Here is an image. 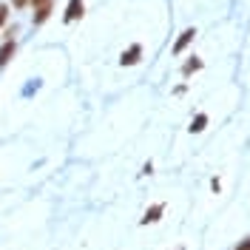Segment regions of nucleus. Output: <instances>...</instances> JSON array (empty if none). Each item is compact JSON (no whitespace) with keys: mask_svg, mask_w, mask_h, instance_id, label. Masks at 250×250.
<instances>
[{"mask_svg":"<svg viewBox=\"0 0 250 250\" xmlns=\"http://www.w3.org/2000/svg\"><path fill=\"white\" fill-rule=\"evenodd\" d=\"M12 54H15V40H9L6 46L0 48V65H6V62L12 60Z\"/></svg>","mask_w":250,"mask_h":250,"instance_id":"nucleus-4","label":"nucleus"},{"mask_svg":"<svg viewBox=\"0 0 250 250\" xmlns=\"http://www.w3.org/2000/svg\"><path fill=\"white\" fill-rule=\"evenodd\" d=\"M193 34H196V31H193V29L182 31V37H179V40H176V46H173V54H182V51H185V48H188V43L193 40Z\"/></svg>","mask_w":250,"mask_h":250,"instance_id":"nucleus-3","label":"nucleus"},{"mask_svg":"<svg viewBox=\"0 0 250 250\" xmlns=\"http://www.w3.org/2000/svg\"><path fill=\"white\" fill-rule=\"evenodd\" d=\"M159 216H162V205H156V208H151L145 216H142V222L148 225V222H159Z\"/></svg>","mask_w":250,"mask_h":250,"instance_id":"nucleus-6","label":"nucleus"},{"mask_svg":"<svg viewBox=\"0 0 250 250\" xmlns=\"http://www.w3.org/2000/svg\"><path fill=\"white\" fill-rule=\"evenodd\" d=\"M77 17H83V0H71L68 9H65V20L71 23V20H77Z\"/></svg>","mask_w":250,"mask_h":250,"instance_id":"nucleus-2","label":"nucleus"},{"mask_svg":"<svg viewBox=\"0 0 250 250\" xmlns=\"http://www.w3.org/2000/svg\"><path fill=\"white\" fill-rule=\"evenodd\" d=\"M6 17H9V9H6V6H0V26L6 23Z\"/></svg>","mask_w":250,"mask_h":250,"instance_id":"nucleus-10","label":"nucleus"},{"mask_svg":"<svg viewBox=\"0 0 250 250\" xmlns=\"http://www.w3.org/2000/svg\"><path fill=\"white\" fill-rule=\"evenodd\" d=\"M202 68V60H188L185 68H182V74H190V71H199Z\"/></svg>","mask_w":250,"mask_h":250,"instance_id":"nucleus-7","label":"nucleus"},{"mask_svg":"<svg viewBox=\"0 0 250 250\" xmlns=\"http://www.w3.org/2000/svg\"><path fill=\"white\" fill-rule=\"evenodd\" d=\"M34 9H43V6H51V0H31Z\"/></svg>","mask_w":250,"mask_h":250,"instance_id":"nucleus-9","label":"nucleus"},{"mask_svg":"<svg viewBox=\"0 0 250 250\" xmlns=\"http://www.w3.org/2000/svg\"><path fill=\"white\" fill-rule=\"evenodd\" d=\"M140 54H142V48H140V46H131L128 51H123L120 62H123V65H137V62H140Z\"/></svg>","mask_w":250,"mask_h":250,"instance_id":"nucleus-1","label":"nucleus"},{"mask_svg":"<svg viewBox=\"0 0 250 250\" xmlns=\"http://www.w3.org/2000/svg\"><path fill=\"white\" fill-rule=\"evenodd\" d=\"M236 250H250V236L245 239V242H239V245H236Z\"/></svg>","mask_w":250,"mask_h":250,"instance_id":"nucleus-11","label":"nucleus"},{"mask_svg":"<svg viewBox=\"0 0 250 250\" xmlns=\"http://www.w3.org/2000/svg\"><path fill=\"white\" fill-rule=\"evenodd\" d=\"M37 15H34V26H40V23H46L48 15H51V6H43V9H34Z\"/></svg>","mask_w":250,"mask_h":250,"instance_id":"nucleus-5","label":"nucleus"},{"mask_svg":"<svg viewBox=\"0 0 250 250\" xmlns=\"http://www.w3.org/2000/svg\"><path fill=\"white\" fill-rule=\"evenodd\" d=\"M26 3H29V0H15V6H26Z\"/></svg>","mask_w":250,"mask_h":250,"instance_id":"nucleus-12","label":"nucleus"},{"mask_svg":"<svg viewBox=\"0 0 250 250\" xmlns=\"http://www.w3.org/2000/svg\"><path fill=\"white\" fill-rule=\"evenodd\" d=\"M205 125H208V117H205V114H199V117L193 120V125H190V131H202Z\"/></svg>","mask_w":250,"mask_h":250,"instance_id":"nucleus-8","label":"nucleus"}]
</instances>
